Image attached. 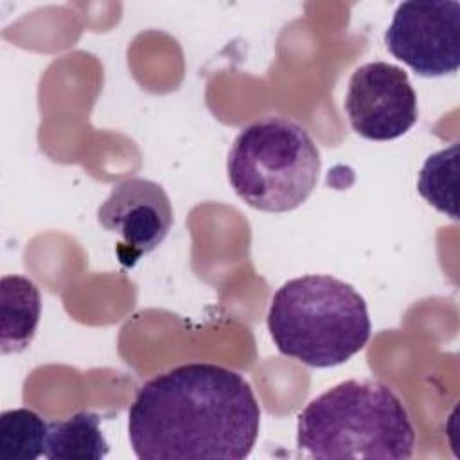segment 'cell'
I'll return each mask as SVG.
<instances>
[{
    "mask_svg": "<svg viewBox=\"0 0 460 460\" xmlns=\"http://www.w3.org/2000/svg\"><path fill=\"white\" fill-rule=\"evenodd\" d=\"M259 426L250 383L216 363H185L151 377L128 410V437L140 460H243Z\"/></svg>",
    "mask_w": 460,
    "mask_h": 460,
    "instance_id": "obj_1",
    "label": "cell"
},
{
    "mask_svg": "<svg viewBox=\"0 0 460 460\" xmlns=\"http://www.w3.org/2000/svg\"><path fill=\"white\" fill-rule=\"evenodd\" d=\"M296 446L313 458L408 460L415 447L410 415L376 379H347L298 413Z\"/></svg>",
    "mask_w": 460,
    "mask_h": 460,
    "instance_id": "obj_2",
    "label": "cell"
},
{
    "mask_svg": "<svg viewBox=\"0 0 460 460\" xmlns=\"http://www.w3.org/2000/svg\"><path fill=\"white\" fill-rule=\"evenodd\" d=\"M266 322L280 354L314 368L349 361L372 332L365 298L331 275L284 282L271 296Z\"/></svg>",
    "mask_w": 460,
    "mask_h": 460,
    "instance_id": "obj_3",
    "label": "cell"
},
{
    "mask_svg": "<svg viewBox=\"0 0 460 460\" xmlns=\"http://www.w3.org/2000/svg\"><path fill=\"white\" fill-rule=\"evenodd\" d=\"M320 151L296 120L270 115L235 137L226 160L234 192L252 208L282 214L300 207L314 190Z\"/></svg>",
    "mask_w": 460,
    "mask_h": 460,
    "instance_id": "obj_4",
    "label": "cell"
},
{
    "mask_svg": "<svg viewBox=\"0 0 460 460\" xmlns=\"http://www.w3.org/2000/svg\"><path fill=\"white\" fill-rule=\"evenodd\" d=\"M394 58L422 77L455 74L460 66V4L408 0L397 5L385 32Z\"/></svg>",
    "mask_w": 460,
    "mask_h": 460,
    "instance_id": "obj_5",
    "label": "cell"
},
{
    "mask_svg": "<svg viewBox=\"0 0 460 460\" xmlns=\"http://www.w3.org/2000/svg\"><path fill=\"white\" fill-rule=\"evenodd\" d=\"M343 106L352 129L377 142L404 135L419 117L408 74L386 61H370L352 72Z\"/></svg>",
    "mask_w": 460,
    "mask_h": 460,
    "instance_id": "obj_6",
    "label": "cell"
},
{
    "mask_svg": "<svg viewBox=\"0 0 460 460\" xmlns=\"http://www.w3.org/2000/svg\"><path fill=\"white\" fill-rule=\"evenodd\" d=\"M99 225L120 237L119 261L133 266L158 248L172 226V207L162 185L146 178H126L115 183L97 208Z\"/></svg>",
    "mask_w": 460,
    "mask_h": 460,
    "instance_id": "obj_7",
    "label": "cell"
},
{
    "mask_svg": "<svg viewBox=\"0 0 460 460\" xmlns=\"http://www.w3.org/2000/svg\"><path fill=\"white\" fill-rule=\"evenodd\" d=\"M41 295L32 280L4 275L0 280V349L4 354L25 350L38 329Z\"/></svg>",
    "mask_w": 460,
    "mask_h": 460,
    "instance_id": "obj_8",
    "label": "cell"
},
{
    "mask_svg": "<svg viewBox=\"0 0 460 460\" xmlns=\"http://www.w3.org/2000/svg\"><path fill=\"white\" fill-rule=\"evenodd\" d=\"M110 447L101 429V415L77 411L65 420H50L43 456L49 460H101Z\"/></svg>",
    "mask_w": 460,
    "mask_h": 460,
    "instance_id": "obj_9",
    "label": "cell"
},
{
    "mask_svg": "<svg viewBox=\"0 0 460 460\" xmlns=\"http://www.w3.org/2000/svg\"><path fill=\"white\" fill-rule=\"evenodd\" d=\"M458 144L440 149L428 156L424 162L419 180L417 190L419 194L433 205L438 212L449 216L451 219H458L456 210V178H458Z\"/></svg>",
    "mask_w": 460,
    "mask_h": 460,
    "instance_id": "obj_10",
    "label": "cell"
},
{
    "mask_svg": "<svg viewBox=\"0 0 460 460\" xmlns=\"http://www.w3.org/2000/svg\"><path fill=\"white\" fill-rule=\"evenodd\" d=\"M49 422L29 408L5 410L0 415V451L4 458L34 460L43 456Z\"/></svg>",
    "mask_w": 460,
    "mask_h": 460,
    "instance_id": "obj_11",
    "label": "cell"
}]
</instances>
